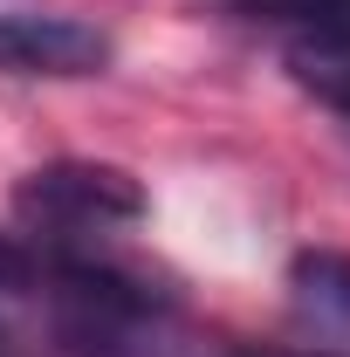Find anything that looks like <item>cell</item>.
Instances as JSON below:
<instances>
[{"instance_id": "3957f363", "label": "cell", "mask_w": 350, "mask_h": 357, "mask_svg": "<svg viewBox=\"0 0 350 357\" xmlns=\"http://www.w3.org/2000/svg\"><path fill=\"white\" fill-rule=\"evenodd\" d=\"M289 69H296V83L316 103H330L337 117H350V14L323 21V28H303L289 42Z\"/></svg>"}, {"instance_id": "277c9868", "label": "cell", "mask_w": 350, "mask_h": 357, "mask_svg": "<svg viewBox=\"0 0 350 357\" xmlns=\"http://www.w3.org/2000/svg\"><path fill=\"white\" fill-rule=\"evenodd\" d=\"M289 289H296V303H303L316 323L350 330V255H330V248L296 255V268H289Z\"/></svg>"}, {"instance_id": "7a4b0ae2", "label": "cell", "mask_w": 350, "mask_h": 357, "mask_svg": "<svg viewBox=\"0 0 350 357\" xmlns=\"http://www.w3.org/2000/svg\"><path fill=\"white\" fill-rule=\"evenodd\" d=\"M110 35L69 14H0V69L14 76H96Z\"/></svg>"}, {"instance_id": "5b68a950", "label": "cell", "mask_w": 350, "mask_h": 357, "mask_svg": "<svg viewBox=\"0 0 350 357\" xmlns=\"http://www.w3.org/2000/svg\"><path fill=\"white\" fill-rule=\"evenodd\" d=\"M234 7H248V14H275V21H303V28H323V21L350 14V0H234Z\"/></svg>"}, {"instance_id": "ba28073f", "label": "cell", "mask_w": 350, "mask_h": 357, "mask_svg": "<svg viewBox=\"0 0 350 357\" xmlns=\"http://www.w3.org/2000/svg\"><path fill=\"white\" fill-rule=\"evenodd\" d=\"M0 344H7V330H0Z\"/></svg>"}, {"instance_id": "52a82bcc", "label": "cell", "mask_w": 350, "mask_h": 357, "mask_svg": "<svg viewBox=\"0 0 350 357\" xmlns=\"http://www.w3.org/2000/svg\"><path fill=\"white\" fill-rule=\"evenodd\" d=\"M227 357H330V351H303V344H234Z\"/></svg>"}, {"instance_id": "8992f818", "label": "cell", "mask_w": 350, "mask_h": 357, "mask_svg": "<svg viewBox=\"0 0 350 357\" xmlns=\"http://www.w3.org/2000/svg\"><path fill=\"white\" fill-rule=\"evenodd\" d=\"M0 289H35V255L0 234Z\"/></svg>"}, {"instance_id": "6da1fadb", "label": "cell", "mask_w": 350, "mask_h": 357, "mask_svg": "<svg viewBox=\"0 0 350 357\" xmlns=\"http://www.w3.org/2000/svg\"><path fill=\"white\" fill-rule=\"evenodd\" d=\"M14 213L48 241H96V234L144 220V185L124 165L62 158V165H42L14 185Z\"/></svg>"}]
</instances>
